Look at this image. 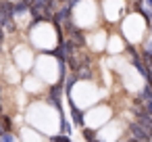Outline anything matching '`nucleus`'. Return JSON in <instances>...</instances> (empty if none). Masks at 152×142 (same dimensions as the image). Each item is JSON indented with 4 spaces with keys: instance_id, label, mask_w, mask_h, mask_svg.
Segmentation results:
<instances>
[{
    "instance_id": "f257e3e1",
    "label": "nucleus",
    "mask_w": 152,
    "mask_h": 142,
    "mask_svg": "<svg viewBox=\"0 0 152 142\" xmlns=\"http://www.w3.org/2000/svg\"><path fill=\"white\" fill-rule=\"evenodd\" d=\"M129 132H131V138L135 140H152V134L144 127V123H140L137 119L133 123H129Z\"/></svg>"
},
{
    "instance_id": "f03ea898",
    "label": "nucleus",
    "mask_w": 152,
    "mask_h": 142,
    "mask_svg": "<svg viewBox=\"0 0 152 142\" xmlns=\"http://www.w3.org/2000/svg\"><path fill=\"white\" fill-rule=\"evenodd\" d=\"M69 107H71L73 123H75V125H79V127H83V123H86V115H83V111H81V109H77V107H75V102H73L71 94H69Z\"/></svg>"
},
{
    "instance_id": "7ed1b4c3",
    "label": "nucleus",
    "mask_w": 152,
    "mask_h": 142,
    "mask_svg": "<svg viewBox=\"0 0 152 142\" xmlns=\"http://www.w3.org/2000/svg\"><path fill=\"white\" fill-rule=\"evenodd\" d=\"M137 98H140V100H144V102H146V100H152V84H146V86L140 90Z\"/></svg>"
},
{
    "instance_id": "20e7f679",
    "label": "nucleus",
    "mask_w": 152,
    "mask_h": 142,
    "mask_svg": "<svg viewBox=\"0 0 152 142\" xmlns=\"http://www.w3.org/2000/svg\"><path fill=\"white\" fill-rule=\"evenodd\" d=\"M61 129H63L65 134H69V136H71V123H69V121H67L65 117L61 119Z\"/></svg>"
},
{
    "instance_id": "39448f33",
    "label": "nucleus",
    "mask_w": 152,
    "mask_h": 142,
    "mask_svg": "<svg viewBox=\"0 0 152 142\" xmlns=\"http://www.w3.org/2000/svg\"><path fill=\"white\" fill-rule=\"evenodd\" d=\"M52 140H54V142H69L71 136H69V134H61V136H52Z\"/></svg>"
},
{
    "instance_id": "423d86ee",
    "label": "nucleus",
    "mask_w": 152,
    "mask_h": 142,
    "mask_svg": "<svg viewBox=\"0 0 152 142\" xmlns=\"http://www.w3.org/2000/svg\"><path fill=\"white\" fill-rule=\"evenodd\" d=\"M83 136H86L88 140H94V138H96V132H92V129H83Z\"/></svg>"
},
{
    "instance_id": "0eeeda50",
    "label": "nucleus",
    "mask_w": 152,
    "mask_h": 142,
    "mask_svg": "<svg viewBox=\"0 0 152 142\" xmlns=\"http://www.w3.org/2000/svg\"><path fill=\"white\" fill-rule=\"evenodd\" d=\"M0 138H2L4 142H13V140H15V136H13V134H9V132H7V134H2Z\"/></svg>"
},
{
    "instance_id": "6e6552de",
    "label": "nucleus",
    "mask_w": 152,
    "mask_h": 142,
    "mask_svg": "<svg viewBox=\"0 0 152 142\" xmlns=\"http://www.w3.org/2000/svg\"><path fill=\"white\" fill-rule=\"evenodd\" d=\"M2 40H4V32H2V25H0V46H2Z\"/></svg>"
}]
</instances>
